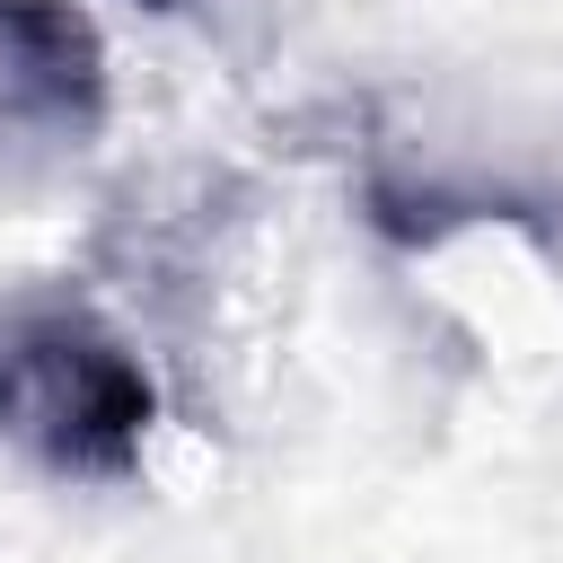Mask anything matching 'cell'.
I'll return each instance as SVG.
<instances>
[{"label": "cell", "mask_w": 563, "mask_h": 563, "mask_svg": "<svg viewBox=\"0 0 563 563\" xmlns=\"http://www.w3.org/2000/svg\"><path fill=\"white\" fill-rule=\"evenodd\" d=\"M158 422L150 369L88 308H9L0 317V431H18L53 475L123 484Z\"/></svg>", "instance_id": "6da1fadb"}, {"label": "cell", "mask_w": 563, "mask_h": 563, "mask_svg": "<svg viewBox=\"0 0 563 563\" xmlns=\"http://www.w3.org/2000/svg\"><path fill=\"white\" fill-rule=\"evenodd\" d=\"M106 114V35L70 0H0V123L97 132Z\"/></svg>", "instance_id": "7a4b0ae2"}, {"label": "cell", "mask_w": 563, "mask_h": 563, "mask_svg": "<svg viewBox=\"0 0 563 563\" xmlns=\"http://www.w3.org/2000/svg\"><path fill=\"white\" fill-rule=\"evenodd\" d=\"M141 9H176V0H141Z\"/></svg>", "instance_id": "3957f363"}]
</instances>
